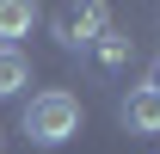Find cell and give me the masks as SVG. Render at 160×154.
<instances>
[{
	"instance_id": "277c9868",
	"label": "cell",
	"mask_w": 160,
	"mask_h": 154,
	"mask_svg": "<svg viewBox=\"0 0 160 154\" xmlns=\"http://www.w3.org/2000/svg\"><path fill=\"white\" fill-rule=\"evenodd\" d=\"M129 56H136V43L123 37V31H111V25H105L99 37L86 43V62H92L99 74H117V68H129Z\"/></svg>"
},
{
	"instance_id": "52a82bcc",
	"label": "cell",
	"mask_w": 160,
	"mask_h": 154,
	"mask_svg": "<svg viewBox=\"0 0 160 154\" xmlns=\"http://www.w3.org/2000/svg\"><path fill=\"white\" fill-rule=\"evenodd\" d=\"M142 86H154V93H160V62H154V68H148V80H142Z\"/></svg>"
},
{
	"instance_id": "8992f818",
	"label": "cell",
	"mask_w": 160,
	"mask_h": 154,
	"mask_svg": "<svg viewBox=\"0 0 160 154\" xmlns=\"http://www.w3.org/2000/svg\"><path fill=\"white\" fill-rule=\"evenodd\" d=\"M31 80V62H25V49H0V99H12Z\"/></svg>"
},
{
	"instance_id": "3957f363",
	"label": "cell",
	"mask_w": 160,
	"mask_h": 154,
	"mask_svg": "<svg viewBox=\"0 0 160 154\" xmlns=\"http://www.w3.org/2000/svg\"><path fill=\"white\" fill-rule=\"evenodd\" d=\"M123 130L129 136H160V93L154 86H129L123 93Z\"/></svg>"
},
{
	"instance_id": "5b68a950",
	"label": "cell",
	"mask_w": 160,
	"mask_h": 154,
	"mask_svg": "<svg viewBox=\"0 0 160 154\" xmlns=\"http://www.w3.org/2000/svg\"><path fill=\"white\" fill-rule=\"evenodd\" d=\"M37 25V6L25 0H0V49H19V37Z\"/></svg>"
},
{
	"instance_id": "6da1fadb",
	"label": "cell",
	"mask_w": 160,
	"mask_h": 154,
	"mask_svg": "<svg viewBox=\"0 0 160 154\" xmlns=\"http://www.w3.org/2000/svg\"><path fill=\"white\" fill-rule=\"evenodd\" d=\"M25 136L37 142V148H62L68 136L80 130V99L68 93V86H49V93H31L25 99Z\"/></svg>"
},
{
	"instance_id": "7a4b0ae2",
	"label": "cell",
	"mask_w": 160,
	"mask_h": 154,
	"mask_svg": "<svg viewBox=\"0 0 160 154\" xmlns=\"http://www.w3.org/2000/svg\"><path fill=\"white\" fill-rule=\"evenodd\" d=\"M56 43L62 49H86V43L105 31V6H80V0H68V6H56Z\"/></svg>"
}]
</instances>
